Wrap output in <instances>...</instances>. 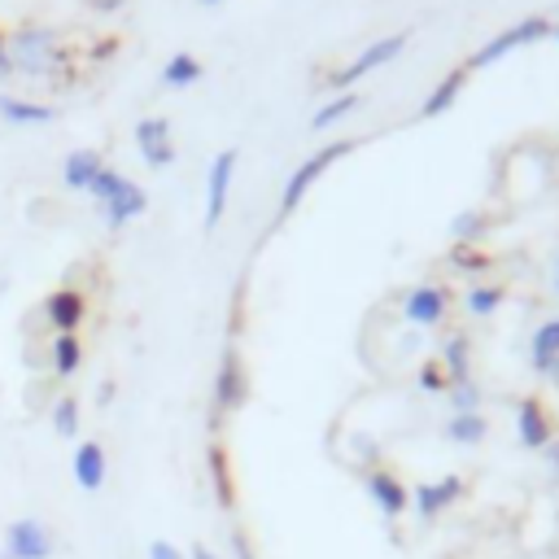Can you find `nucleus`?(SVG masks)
I'll list each match as a JSON object with an SVG mask.
<instances>
[{
	"label": "nucleus",
	"instance_id": "1",
	"mask_svg": "<svg viewBox=\"0 0 559 559\" xmlns=\"http://www.w3.org/2000/svg\"><path fill=\"white\" fill-rule=\"evenodd\" d=\"M4 52H9L13 70H22L26 79H52L66 70L61 35L48 26H22L13 39H4Z\"/></svg>",
	"mask_w": 559,
	"mask_h": 559
},
{
	"label": "nucleus",
	"instance_id": "2",
	"mask_svg": "<svg viewBox=\"0 0 559 559\" xmlns=\"http://www.w3.org/2000/svg\"><path fill=\"white\" fill-rule=\"evenodd\" d=\"M87 192H92V201L105 210V223H109L114 231L127 227L131 218H140V214L148 210V192H144L135 179H127V175H118V170H109V166L96 170V179L87 183Z\"/></svg>",
	"mask_w": 559,
	"mask_h": 559
},
{
	"label": "nucleus",
	"instance_id": "3",
	"mask_svg": "<svg viewBox=\"0 0 559 559\" xmlns=\"http://www.w3.org/2000/svg\"><path fill=\"white\" fill-rule=\"evenodd\" d=\"M550 35H555V22H550V17H542V13H533V17H520L515 26L498 31L489 44H480V48L467 57V70H485V66L502 61L507 52H515V48H524V44H537V39H550Z\"/></svg>",
	"mask_w": 559,
	"mask_h": 559
},
{
	"label": "nucleus",
	"instance_id": "4",
	"mask_svg": "<svg viewBox=\"0 0 559 559\" xmlns=\"http://www.w3.org/2000/svg\"><path fill=\"white\" fill-rule=\"evenodd\" d=\"M349 153H354V140H336V144H323L319 153H310V157L284 179V192H280V218L297 214V205H301V197L314 188V179H319L332 162H341V157H349Z\"/></svg>",
	"mask_w": 559,
	"mask_h": 559
},
{
	"label": "nucleus",
	"instance_id": "5",
	"mask_svg": "<svg viewBox=\"0 0 559 559\" xmlns=\"http://www.w3.org/2000/svg\"><path fill=\"white\" fill-rule=\"evenodd\" d=\"M406 39H411L406 31H397V35H384V39H371V44H367V48H362V52H358V57H354L345 70H332L323 83H328L332 92H354V83H358V79H367L371 70H380V66L397 61V57L406 52Z\"/></svg>",
	"mask_w": 559,
	"mask_h": 559
},
{
	"label": "nucleus",
	"instance_id": "6",
	"mask_svg": "<svg viewBox=\"0 0 559 559\" xmlns=\"http://www.w3.org/2000/svg\"><path fill=\"white\" fill-rule=\"evenodd\" d=\"M467 493V480L463 476H441V480H419L411 489V511L419 524H432L437 515H445L454 502H463Z\"/></svg>",
	"mask_w": 559,
	"mask_h": 559
},
{
	"label": "nucleus",
	"instance_id": "7",
	"mask_svg": "<svg viewBox=\"0 0 559 559\" xmlns=\"http://www.w3.org/2000/svg\"><path fill=\"white\" fill-rule=\"evenodd\" d=\"M4 555H17V559H52L57 555V537L44 520L35 515H22L13 524H4Z\"/></svg>",
	"mask_w": 559,
	"mask_h": 559
},
{
	"label": "nucleus",
	"instance_id": "8",
	"mask_svg": "<svg viewBox=\"0 0 559 559\" xmlns=\"http://www.w3.org/2000/svg\"><path fill=\"white\" fill-rule=\"evenodd\" d=\"M362 489H367V498H371V507L393 524V520H402L406 515V507H411V489H406V480L402 476H393L389 467H367L362 472Z\"/></svg>",
	"mask_w": 559,
	"mask_h": 559
},
{
	"label": "nucleus",
	"instance_id": "9",
	"mask_svg": "<svg viewBox=\"0 0 559 559\" xmlns=\"http://www.w3.org/2000/svg\"><path fill=\"white\" fill-rule=\"evenodd\" d=\"M236 162H240L236 148H223V153H214V162H210V175H205V231H214V227L223 223V210H227V197H231Z\"/></svg>",
	"mask_w": 559,
	"mask_h": 559
},
{
	"label": "nucleus",
	"instance_id": "10",
	"mask_svg": "<svg viewBox=\"0 0 559 559\" xmlns=\"http://www.w3.org/2000/svg\"><path fill=\"white\" fill-rule=\"evenodd\" d=\"M450 314V288L445 284H415L402 297V319L415 328H437Z\"/></svg>",
	"mask_w": 559,
	"mask_h": 559
},
{
	"label": "nucleus",
	"instance_id": "11",
	"mask_svg": "<svg viewBox=\"0 0 559 559\" xmlns=\"http://www.w3.org/2000/svg\"><path fill=\"white\" fill-rule=\"evenodd\" d=\"M245 393H249L245 362H240V354H236V349H227V354H223V362H218V376H214V411H218V415L240 411Z\"/></svg>",
	"mask_w": 559,
	"mask_h": 559
},
{
	"label": "nucleus",
	"instance_id": "12",
	"mask_svg": "<svg viewBox=\"0 0 559 559\" xmlns=\"http://www.w3.org/2000/svg\"><path fill=\"white\" fill-rule=\"evenodd\" d=\"M87 319V297L79 288H57L44 297V323L48 332H79V323Z\"/></svg>",
	"mask_w": 559,
	"mask_h": 559
},
{
	"label": "nucleus",
	"instance_id": "13",
	"mask_svg": "<svg viewBox=\"0 0 559 559\" xmlns=\"http://www.w3.org/2000/svg\"><path fill=\"white\" fill-rule=\"evenodd\" d=\"M550 437H555V424H550L546 406L537 397H520V406H515V441L524 450H537L542 454L550 445Z\"/></svg>",
	"mask_w": 559,
	"mask_h": 559
},
{
	"label": "nucleus",
	"instance_id": "14",
	"mask_svg": "<svg viewBox=\"0 0 559 559\" xmlns=\"http://www.w3.org/2000/svg\"><path fill=\"white\" fill-rule=\"evenodd\" d=\"M135 144H140V157L162 170L175 162V144H170V122L166 118H140L135 122Z\"/></svg>",
	"mask_w": 559,
	"mask_h": 559
},
{
	"label": "nucleus",
	"instance_id": "15",
	"mask_svg": "<svg viewBox=\"0 0 559 559\" xmlns=\"http://www.w3.org/2000/svg\"><path fill=\"white\" fill-rule=\"evenodd\" d=\"M70 472H74V485L83 493H96L109 476V459H105V445L100 441H79L74 445V459H70Z\"/></svg>",
	"mask_w": 559,
	"mask_h": 559
},
{
	"label": "nucleus",
	"instance_id": "16",
	"mask_svg": "<svg viewBox=\"0 0 559 559\" xmlns=\"http://www.w3.org/2000/svg\"><path fill=\"white\" fill-rule=\"evenodd\" d=\"M528 362H533L537 376H546V380L559 384V319H546V323L533 328V336H528Z\"/></svg>",
	"mask_w": 559,
	"mask_h": 559
},
{
	"label": "nucleus",
	"instance_id": "17",
	"mask_svg": "<svg viewBox=\"0 0 559 559\" xmlns=\"http://www.w3.org/2000/svg\"><path fill=\"white\" fill-rule=\"evenodd\" d=\"M441 437L450 445H480L489 437V419L485 411H450V419L441 424Z\"/></svg>",
	"mask_w": 559,
	"mask_h": 559
},
{
	"label": "nucleus",
	"instance_id": "18",
	"mask_svg": "<svg viewBox=\"0 0 559 559\" xmlns=\"http://www.w3.org/2000/svg\"><path fill=\"white\" fill-rule=\"evenodd\" d=\"M437 362H441L450 384L454 380H472V341H467V332H450L441 341V349H437Z\"/></svg>",
	"mask_w": 559,
	"mask_h": 559
},
{
	"label": "nucleus",
	"instance_id": "19",
	"mask_svg": "<svg viewBox=\"0 0 559 559\" xmlns=\"http://www.w3.org/2000/svg\"><path fill=\"white\" fill-rule=\"evenodd\" d=\"M100 166H105L100 148H74V153H66V162H61V183L74 188V192H87V183L96 179Z\"/></svg>",
	"mask_w": 559,
	"mask_h": 559
},
{
	"label": "nucleus",
	"instance_id": "20",
	"mask_svg": "<svg viewBox=\"0 0 559 559\" xmlns=\"http://www.w3.org/2000/svg\"><path fill=\"white\" fill-rule=\"evenodd\" d=\"M48 367H52L57 380H70L83 367V341H79V332H57L48 341Z\"/></svg>",
	"mask_w": 559,
	"mask_h": 559
},
{
	"label": "nucleus",
	"instance_id": "21",
	"mask_svg": "<svg viewBox=\"0 0 559 559\" xmlns=\"http://www.w3.org/2000/svg\"><path fill=\"white\" fill-rule=\"evenodd\" d=\"M463 83H467V66H454V70H445V74H441V83H437V87L428 92V100L419 105V118H437V114H445V109L459 100Z\"/></svg>",
	"mask_w": 559,
	"mask_h": 559
},
{
	"label": "nucleus",
	"instance_id": "22",
	"mask_svg": "<svg viewBox=\"0 0 559 559\" xmlns=\"http://www.w3.org/2000/svg\"><path fill=\"white\" fill-rule=\"evenodd\" d=\"M0 118L4 122H22V127H44L57 118L52 105H35V100H22V96H4L0 92Z\"/></svg>",
	"mask_w": 559,
	"mask_h": 559
},
{
	"label": "nucleus",
	"instance_id": "23",
	"mask_svg": "<svg viewBox=\"0 0 559 559\" xmlns=\"http://www.w3.org/2000/svg\"><path fill=\"white\" fill-rule=\"evenodd\" d=\"M502 301H507V288H502V284H485V280H480V284H472V288H467V297H463L467 314H476V319H489Z\"/></svg>",
	"mask_w": 559,
	"mask_h": 559
},
{
	"label": "nucleus",
	"instance_id": "24",
	"mask_svg": "<svg viewBox=\"0 0 559 559\" xmlns=\"http://www.w3.org/2000/svg\"><path fill=\"white\" fill-rule=\"evenodd\" d=\"M197 79H201V61L192 52H170L166 57V66H162V83L166 87H188Z\"/></svg>",
	"mask_w": 559,
	"mask_h": 559
},
{
	"label": "nucleus",
	"instance_id": "25",
	"mask_svg": "<svg viewBox=\"0 0 559 559\" xmlns=\"http://www.w3.org/2000/svg\"><path fill=\"white\" fill-rule=\"evenodd\" d=\"M358 109V92H336L319 114H310V131H328L332 122H341V118H349Z\"/></svg>",
	"mask_w": 559,
	"mask_h": 559
},
{
	"label": "nucleus",
	"instance_id": "26",
	"mask_svg": "<svg viewBox=\"0 0 559 559\" xmlns=\"http://www.w3.org/2000/svg\"><path fill=\"white\" fill-rule=\"evenodd\" d=\"M48 424H52L57 437H79V402H74L70 393L52 397V406H48Z\"/></svg>",
	"mask_w": 559,
	"mask_h": 559
},
{
	"label": "nucleus",
	"instance_id": "27",
	"mask_svg": "<svg viewBox=\"0 0 559 559\" xmlns=\"http://www.w3.org/2000/svg\"><path fill=\"white\" fill-rule=\"evenodd\" d=\"M485 227H489V218L480 210H459L454 223H450V240L454 245H476L485 236Z\"/></svg>",
	"mask_w": 559,
	"mask_h": 559
},
{
	"label": "nucleus",
	"instance_id": "28",
	"mask_svg": "<svg viewBox=\"0 0 559 559\" xmlns=\"http://www.w3.org/2000/svg\"><path fill=\"white\" fill-rule=\"evenodd\" d=\"M445 402H450V411H480L485 393H480L476 380H454V384L445 389Z\"/></svg>",
	"mask_w": 559,
	"mask_h": 559
},
{
	"label": "nucleus",
	"instance_id": "29",
	"mask_svg": "<svg viewBox=\"0 0 559 559\" xmlns=\"http://www.w3.org/2000/svg\"><path fill=\"white\" fill-rule=\"evenodd\" d=\"M419 389H424V393H445V389H450V380H445V371H441L437 358H428V362L419 367Z\"/></svg>",
	"mask_w": 559,
	"mask_h": 559
},
{
	"label": "nucleus",
	"instance_id": "30",
	"mask_svg": "<svg viewBox=\"0 0 559 559\" xmlns=\"http://www.w3.org/2000/svg\"><path fill=\"white\" fill-rule=\"evenodd\" d=\"M450 262L463 266V271H480V266H489V258H485L476 245H454V249H450Z\"/></svg>",
	"mask_w": 559,
	"mask_h": 559
},
{
	"label": "nucleus",
	"instance_id": "31",
	"mask_svg": "<svg viewBox=\"0 0 559 559\" xmlns=\"http://www.w3.org/2000/svg\"><path fill=\"white\" fill-rule=\"evenodd\" d=\"M148 559H183V555H179L170 542H162V537H157V542L148 546Z\"/></svg>",
	"mask_w": 559,
	"mask_h": 559
},
{
	"label": "nucleus",
	"instance_id": "32",
	"mask_svg": "<svg viewBox=\"0 0 559 559\" xmlns=\"http://www.w3.org/2000/svg\"><path fill=\"white\" fill-rule=\"evenodd\" d=\"M542 459H546V467H550V472H559V437H550V445L542 450Z\"/></svg>",
	"mask_w": 559,
	"mask_h": 559
},
{
	"label": "nucleus",
	"instance_id": "33",
	"mask_svg": "<svg viewBox=\"0 0 559 559\" xmlns=\"http://www.w3.org/2000/svg\"><path fill=\"white\" fill-rule=\"evenodd\" d=\"M0 79H13V61L4 52V35H0Z\"/></svg>",
	"mask_w": 559,
	"mask_h": 559
},
{
	"label": "nucleus",
	"instance_id": "34",
	"mask_svg": "<svg viewBox=\"0 0 559 559\" xmlns=\"http://www.w3.org/2000/svg\"><path fill=\"white\" fill-rule=\"evenodd\" d=\"M83 4H92V9H100V13H114V9L127 4V0H83Z\"/></svg>",
	"mask_w": 559,
	"mask_h": 559
},
{
	"label": "nucleus",
	"instance_id": "35",
	"mask_svg": "<svg viewBox=\"0 0 559 559\" xmlns=\"http://www.w3.org/2000/svg\"><path fill=\"white\" fill-rule=\"evenodd\" d=\"M192 559H214V550H205V546H192Z\"/></svg>",
	"mask_w": 559,
	"mask_h": 559
},
{
	"label": "nucleus",
	"instance_id": "36",
	"mask_svg": "<svg viewBox=\"0 0 559 559\" xmlns=\"http://www.w3.org/2000/svg\"><path fill=\"white\" fill-rule=\"evenodd\" d=\"M197 4H223V0H197Z\"/></svg>",
	"mask_w": 559,
	"mask_h": 559
},
{
	"label": "nucleus",
	"instance_id": "37",
	"mask_svg": "<svg viewBox=\"0 0 559 559\" xmlns=\"http://www.w3.org/2000/svg\"><path fill=\"white\" fill-rule=\"evenodd\" d=\"M0 559H17V555H4V550H0Z\"/></svg>",
	"mask_w": 559,
	"mask_h": 559
},
{
	"label": "nucleus",
	"instance_id": "38",
	"mask_svg": "<svg viewBox=\"0 0 559 559\" xmlns=\"http://www.w3.org/2000/svg\"><path fill=\"white\" fill-rule=\"evenodd\" d=\"M555 35H559V26H555Z\"/></svg>",
	"mask_w": 559,
	"mask_h": 559
}]
</instances>
